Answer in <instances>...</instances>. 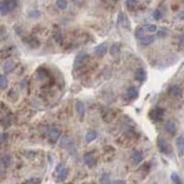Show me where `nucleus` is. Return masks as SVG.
Here are the masks:
<instances>
[{"instance_id": "4", "label": "nucleus", "mask_w": 184, "mask_h": 184, "mask_svg": "<svg viewBox=\"0 0 184 184\" xmlns=\"http://www.w3.org/2000/svg\"><path fill=\"white\" fill-rule=\"evenodd\" d=\"M48 136H49V139L54 143L58 140V138L60 136V132L58 129L54 128V127H50L48 128Z\"/></svg>"}, {"instance_id": "11", "label": "nucleus", "mask_w": 184, "mask_h": 184, "mask_svg": "<svg viewBox=\"0 0 184 184\" xmlns=\"http://www.w3.org/2000/svg\"><path fill=\"white\" fill-rule=\"evenodd\" d=\"M177 146H178V149H179V152L181 156L184 155V137L182 136H179L177 138Z\"/></svg>"}, {"instance_id": "31", "label": "nucleus", "mask_w": 184, "mask_h": 184, "mask_svg": "<svg viewBox=\"0 0 184 184\" xmlns=\"http://www.w3.org/2000/svg\"><path fill=\"white\" fill-rule=\"evenodd\" d=\"M182 1H184V0H182Z\"/></svg>"}, {"instance_id": "25", "label": "nucleus", "mask_w": 184, "mask_h": 184, "mask_svg": "<svg viewBox=\"0 0 184 184\" xmlns=\"http://www.w3.org/2000/svg\"><path fill=\"white\" fill-rule=\"evenodd\" d=\"M41 179L40 178H32L25 182V184H41Z\"/></svg>"}, {"instance_id": "5", "label": "nucleus", "mask_w": 184, "mask_h": 184, "mask_svg": "<svg viewBox=\"0 0 184 184\" xmlns=\"http://www.w3.org/2000/svg\"><path fill=\"white\" fill-rule=\"evenodd\" d=\"M165 127H166V131H167L168 133H170V134H171V135H174L175 133H176V131H177L176 124H175L173 121H171V120L167 121L166 122Z\"/></svg>"}, {"instance_id": "30", "label": "nucleus", "mask_w": 184, "mask_h": 184, "mask_svg": "<svg viewBox=\"0 0 184 184\" xmlns=\"http://www.w3.org/2000/svg\"><path fill=\"white\" fill-rule=\"evenodd\" d=\"M113 184H126V182L122 179H117L113 182Z\"/></svg>"}, {"instance_id": "17", "label": "nucleus", "mask_w": 184, "mask_h": 184, "mask_svg": "<svg viewBox=\"0 0 184 184\" xmlns=\"http://www.w3.org/2000/svg\"><path fill=\"white\" fill-rule=\"evenodd\" d=\"M15 67V64L12 62V61H8V62L4 65V70L6 73H9L11 72Z\"/></svg>"}, {"instance_id": "21", "label": "nucleus", "mask_w": 184, "mask_h": 184, "mask_svg": "<svg viewBox=\"0 0 184 184\" xmlns=\"http://www.w3.org/2000/svg\"><path fill=\"white\" fill-rule=\"evenodd\" d=\"M145 28H139V29H136V32H135V36L136 38H138L139 40H141L142 38L145 37Z\"/></svg>"}, {"instance_id": "6", "label": "nucleus", "mask_w": 184, "mask_h": 184, "mask_svg": "<svg viewBox=\"0 0 184 184\" xmlns=\"http://www.w3.org/2000/svg\"><path fill=\"white\" fill-rule=\"evenodd\" d=\"M84 162H85V164H86L87 166L92 167L95 165V163H96L94 155L92 154V153H87V154H86V155L84 156Z\"/></svg>"}, {"instance_id": "26", "label": "nucleus", "mask_w": 184, "mask_h": 184, "mask_svg": "<svg viewBox=\"0 0 184 184\" xmlns=\"http://www.w3.org/2000/svg\"><path fill=\"white\" fill-rule=\"evenodd\" d=\"M145 29L146 30L147 32H157V26L156 25H152V24H150V25H146V27H145Z\"/></svg>"}, {"instance_id": "29", "label": "nucleus", "mask_w": 184, "mask_h": 184, "mask_svg": "<svg viewBox=\"0 0 184 184\" xmlns=\"http://www.w3.org/2000/svg\"><path fill=\"white\" fill-rule=\"evenodd\" d=\"M100 182L101 184H109L110 183V179L108 175H103L100 179Z\"/></svg>"}, {"instance_id": "18", "label": "nucleus", "mask_w": 184, "mask_h": 184, "mask_svg": "<svg viewBox=\"0 0 184 184\" xmlns=\"http://www.w3.org/2000/svg\"><path fill=\"white\" fill-rule=\"evenodd\" d=\"M87 54H79L78 56V58H76V60H75V66H81L83 63H84V61L86 60V57H87Z\"/></svg>"}, {"instance_id": "28", "label": "nucleus", "mask_w": 184, "mask_h": 184, "mask_svg": "<svg viewBox=\"0 0 184 184\" xmlns=\"http://www.w3.org/2000/svg\"><path fill=\"white\" fill-rule=\"evenodd\" d=\"M153 17H154L155 20H158L162 18V13L159 9H156L154 12H153Z\"/></svg>"}, {"instance_id": "19", "label": "nucleus", "mask_w": 184, "mask_h": 184, "mask_svg": "<svg viewBox=\"0 0 184 184\" xmlns=\"http://www.w3.org/2000/svg\"><path fill=\"white\" fill-rule=\"evenodd\" d=\"M76 110H78V112L80 116H83L85 114V106L82 102H78V104H76Z\"/></svg>"}, {"instance_id": "10", "label": "nucleus", "mask_w": 184, "mask_h": 184, "mask_svg": "<svg viewBox=\"0 0 184 184\" xmlns=\"http://www.w3.org/2000/svg\"><path fill=\"white\" fill-rule=\"evenodd\" d=\"M170 94L173 97H181L182 90L179 86H173L170 89Z\"/></svg>"}, {"instance_id": "22", "label": "nucleus", "mask_w": 184, "mask_h": 184, "mask_svg": "<svg viewBox=\"0 0 184 184\" xmlns=\"http://www.w3.org/2000/svg\"><path fill=\"white\" fill-rule=\"evenodd\" d=\"M10 157L9 156H3L2 158H1V159H0V162H1V165H3L4 167H8V166H9V164H10Z\"/></svg>"}, {"instance_id": "9", "label": "nucleus", "mask_w": 184, "mask_h": 184, "mask_svg": "<svg viewBox=\"0 0 184 184\" xmlns=\"http://www.w3.org/2000/svg\"><path fill=\"white\" fill-rule=\"evenodd\" d=\"M133 160L135 164H139L141 161H143L144 159V157H143V154L140 152V151H138V150H134L133 152Z\"/></svg>"}, {"instance_id": "20", "label": "nucleus", "mask_w": 184, "mask_h": 184, "mask_svg": "<svg viewBox=\"0 0 184 184\" xmlns=\"http://www.w3.org/2000/svg\"><path fill=\"white\" fill-rule=\"evenodd\" d=\"M137 6L136 0H126V7L129 10H133Z\"/></svg>"}, {"instance_id": "16", "label": "nucleus", "mask_w": 184, "mask_h": 184, "mask_svg": "<svg viewBox=\"0 0 184 184\" xmlns=\"http://www.w3.org/2000/svg\"><path fill=\"white\" fill-rule=\"evenodd\" d=\"M8 80L6 75H0V87L2 89H5L8 87Z\"/></svg>"}, {"instance_id": "27", "label": "nucleus", "mask_w": 184, "mask_h": 184, "mask_svg": "<svg viewBox=\"0 0 184 184\" xmlns=\"http://www.w3.org/2000/svg\"><path fill=\"white\" fill-rule=\"evenodd\" d=\"M171 179H172V180L174 181L175 184H181V179H180L179 176L177 173H175V172L172 173L171 174Z\"/></svg>"}, {"instance_id": "8", "label": "nucleus", "mask_w": 184, "mask_h": 184, "mask_svg": "<svg viewBox=\"0 0 184 184\" xmlns=\"http://www.w3.org/2000/svg\"><path fill=\"white\" fill-rule=\"evenodd\" d=\"M146 73L145 69H144V68L137 69L136 74H135V78H136L138 81L143 82V81L146 80Z\"/></svg>"}, {"instance_id": "24", "label": "nucleus", "mask_w": 184, "mask_h": 184, "mask_svg": "<svg viewBox=\"0 0 184 184\" xmlns=\"http://www.w3.org/2000/svg\"><path fill=\"white\" fill-rule=\"evenodd\" d=\"M56 7L61 8V9L66 8V7H67L66 0H57V1H56Z\"/></svg>"}, {"instance_id": "15", "label": "nucleus", "mask_w": 184, "mask_h": 184, "mask_svg": "<svg viewBox=\"0 0 184 184\" xmlns=\"http://www.w3.org/2000/svg\"><path fill=\"white\" fill-rule=\"evenodd\" d=\"M97 138V133L96 132H93V131H90L88 132L87 134H86V141L87 143H90L93 140H95Z\"/></svg>"}, {"instance_id": "13", "label": "nucleus", "mask_w": 184, "mask_h": 184, "mask_svg": "<svg viewBox=\"0 0 184 184\" xmlns=\"http://www.w3.org/2000/svg\"><path fill=\"white\" fill-rule=\"evenodd\" d=\"M154 41H155V37L154 36H145L144 38H142L140 40V42H141L142 45L147 46V45L151 44Z\"/></svg>"}, {"instance_id": "1", "label": "nucleus", "mask_w": 184, "mask_h": 184, "mask_svg": "<svg viewBox=\"0 0 184 184\" xmlns=\"http://www.w3.org/2000/svg\"><path fill=\"white\" fill-rule=\"evenodd\" d=\"M17 7L16 0H1L0 1V14L7 15Z\"/></svg>"}, {"instance_id": "3", "label": "nucleus", "mask_w": 184, "mask_h": 184, "mask_svg": "<svg viewBox=\"0 0 184 184\" xmlns=\"http://www.w3.org/2000/svg\"><path fill=\"white\" fill-rule=\"evenodd\" d=\"M163 116H164V111L160 108H156L154 110H152L150 112V118L155 121H161L163 119Z\"/></svg>"}, {"instance_id": "2", "label": "nucleus", "mask_w": 184, "mask_h": 184, "mask_svg": "<svg viewBox=\"0 0 184 184\" xmlns=\"http://www.w3.org/2000/svg\"><path fill=\"white\" fill-rule=\"evenodd\" d=\"M158 148H159L160 152L163 153V154L167 155V154H170V152L171 151L170 146L168 145V143H167L166 140L162 139V138H159V139H158Z\"/></svg>"}, {"instance_id": "7", "label": "nucleus", "mask_w": 184, "mask_h": 184, "mask_svg": "<svg viewBox=\"0 0 184 184\" xmlns=\"http://www.w3.org/2000/svg\"><path fill=\"white\" fill-rule=\"evenodd\" d=\"M57 170H58V173H59V174H58L59 179H60L61 181L65 180V179H66V177H67V174H68V171H67L66 168L65 167L59 166V167H57Z\"/></svg>"}, {"instance_id": "14", "label": "nucleus", "mask_w": 184, "mask_h": 184, "mask_svg": "<svg viewBox=\"0 0 184 184\" xmlns=\"http://www.w3.org/2000/svg\"><path fill=\"white\" fill-rule=\"evenodd\" d=\"M127 96L129 98H132V99H134L138 96V90L136 87H131L127 89Z\"/></svg>"}, {"instance_id": "23", "label": "nucleus", "mask_w": 184, "mask_h": 184, "mask_svg": "<svg viewBox=\"0 0 184 184\" xmlns=\"http://www.w3.org/2000/svg\"><path fill=\"white\" fill-rule=\"evenodd\" d=\"M71 144H72V142H71V139H70L69 137H64V138H62V140H61V142H60V146H65V147L70 146Z\"/></svg>"}, {"instance_id": "12", "label": "nucleus", "mask_w": 184, "mask_h": 184, "mask_svg": "<svg viewBox=\"0 0 184 184\" xmlns=\"http://www.w3.org/2000/svg\"><path fill=\"white\" fill-rule=\"evenodd\" d=\"M107 53V46L106 44H100L99 46H97V48L95 49V54L98 56H103L105 55Z\"/></svg>"}]
</instances>
